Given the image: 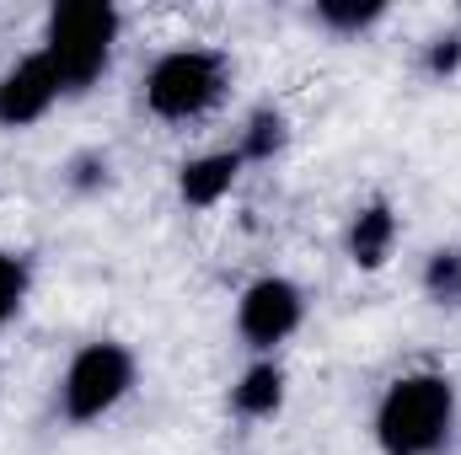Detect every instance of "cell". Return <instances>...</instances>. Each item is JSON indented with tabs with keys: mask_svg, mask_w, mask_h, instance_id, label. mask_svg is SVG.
<instances>
[{
	"mask_svg": "<svg viewBox=\"0 0 461 455\" xmlns=\"http://www.w3.org/2000/svg\"><path fill=\"white\" fill-rule=\"evenodd\" d=\"M456 429V380L440 370L397 375L375 402V445L381 455H440Z\"/></svg>",
	"mask_w": 461,
	"mask_h": 455,
	"instance_id": "obj_1",
	"label": "cell"
},
{
	"mask_svg": "<svg viewBox=\"0 0 461 455\" xmlns=\"http://www.w3.org/2000/svg\"><path fill=\"white\" fill-rule=\"evenodd\" d=\"M118 11L108 0H65L49 11L43 22V59L54 65L65 97H81L92 92L108 65H113V49H118Z\"/></svg>",
	"mask_w": 461,
	"mask_h": 455,
	"instance_id": "obj_2",
	"label": "cell"
},
{
	"mask_svg": "<svg viewBox=\"0 0 461 455\" xmlns=\"http://www.w3.org/2000/svg\"><path fill=\"white\" fill-rule=\"evenodd\" d=\"M230 92V59L221 49H204V43H183V49H167L150 59L145 81H140V97H145V113L161 118V123H194V118L215 113Z\"/></svg>",
	"mask_w": 461,
	"mask_h": 455,
	"instance_id": "obj_3",
	"label": "cell"
},
{
	"mask_svg": "<svg viewBox=\"0 0 461 455\" xmlns=\"http://www.w3.org/2000/svg\"><path fill=\"white\" fill-rule=\"evenodd\" d=\"M140 380V359L113 338L81 343L59 375V413L65 424H103L118 402L134 391Z\"/></svg>",
	"mask_w": 461,
	"mask_h": 455,
	"instance_id": "obj_4",
	"label": "cell"
},
{
	"mask_svg": "<svg viewBox=\"0 0 461 455\" xmlns=\"http://www.w3.org/2000/svg\"><path fill=\"white\" fill-rule=\"evenodd\" d=\"M301 322H306V295L285 273H263L236 295V333L252 353H274L301 333Z\"/></svg>",
	"mask_w": 461,
	"mask_h": 455,
	"instance_id": "obj_5",
	"label": "cell"
},
{
	"mask_svg": "<svg viewBox=\"0 0 461 455\" xmlns=\"http://www.w3.org/2000/svg\"><path fill=\"white\" fill-rule=\"evenodd\" d=\"M65 97L54 65L43 59V49L22 54L5 76H0V129H32L54 113V103Z\"/></svg>",
	"mask_w": 461,
	"mask_h": 455,
	"instance_id": "obj_6",
	"label": "cell"
},
{
	"mask_svg": "<svg viewBox=\"0 0 461 455\" xmlns=\"http://www.w3.org/2000/svg\"><path fill=\"white\" fill-rule=\"evenodd\" d=\"M397 236H402V220L386 199H370L354 210V220L344 230V252L354 268H386V257L397 252Z\"/></svg>",
	"mask_w": 461,
	"mask_h": 455,
	"instance_id": "obj_7",
	"label": "cell"
},
{
	"mask_svg": "<svg viewBox=\"0 0 461 455\" xmlns=\"http://www.w3.org/2000/svg\"><path fill=\"white\" fill-rule=\"evenodd\" d=\"M241 166H247V161L236 156V145H230V150H204V156L183 161V172H177V199H183L188 210H215L230 188H236Z\"/></svg>",
	"mask_w": 461,
	"mask_h": 455,
	"instance_id": "obj_8",
	"label": "cell"
},
{
	"mask_svg": "<svg viewBox=\"0 0 461 455\" xmlns=\"http://www.w3.org/2000/svg\"><path fill=\"white\" fill-rule=\"evenodd\" d=\"M285 407V370L274 359H252L241 370V380L230 386V413L247 418V424H263Z\"/></svg>",
	"mask_w": 461,
	"mask_h": 455,
	"instance_id": "obj_9",
	"label": "cell"
},
{
	"mask_svg": "<svg viewBox=\"0 0 461 455\" xmlns=\"http://www.w3.org/2000/svg\"><path fill=\"white\" fill-rule=\"evenodd\" d=\"M285 139H290V118L279 113V108H252L241 139H236V156L241 161H274L285 150Z\"/></svg>",
	"mask_w": 461,
	"mask_h": 455,
	"instance_id": "obj_10",
	"label": "cell"
},
{
	"mask_svg": "<svg viewBox=\"0 0 461 455\" xmlns=\"http://www.w3.org/2000/svg\"><path fill=\"white\" fill-rule=\"evenodd\" d=\"M312 22L339 38H359L375 22H386V5L381 0H322V5H312Z\"/></svg>",
	"mask_w": 461,
	"mask_h": 455,
	"instance_id": "obj_11",
	"label": "cell"
},
{
	"mask_svg": "<svg viewBox=\"0 0 461 455\" xmlns=\"http://www.w3.org/2000/svg\"><path fill=\"white\" fill-rule=\"evenodd\" d=\"M27 290H32V257H22V252H0V327L22 311Z\"/></svg>",
	"mask_w": 461,
	"mask_h": 455,
	"instance_id": "obj_12",
	"label": "cell"
},
{
	"mask_svg": "<svg viewBox=\"0 0 461 455\" xmlns=\"http://www.w3.org/2000/svg\"><path fill=\"white\" fill-rule=\"evenodd\" d=\"M65 188L70 193H103L108 188V156L103 150H76L65 161Z\"/></svg>",
	"mask_w": 461,
	"mask_h": 455,
	"instance_id": "obj_13",
	"label": "cell"
},
{
	"mask_svg": "<svg viewBox=\"0 0 461 455\" xmlns=\"http://www.w3.org/2000/svg\"><path fill=\"white\" fill-rule=\"evenodd\" d=\"M424 290L435 300H456L461 295V252H429L424 263Z\"/></svg>",
	"mask_w": 461,
	"mask_h": 455,
	"instance_id": "obj_14",
	"label": "cell"
},
{
	"mask_svg": "<svg viewBox=\"0 0 461 455\" xmlns=\"http://www.w3.org/2000/svg\"><path fill=\"white\" fill-rule=\"evenodd\" d=\"M424 70L435 76V81H451L461 70V32H440V38H429L424 43Z\"/></svg>",
	"mask_w": 461,
	"mask_h": 455,
	"instance_id": "obj_15",
	"label": "cell"
}]
</instances>
